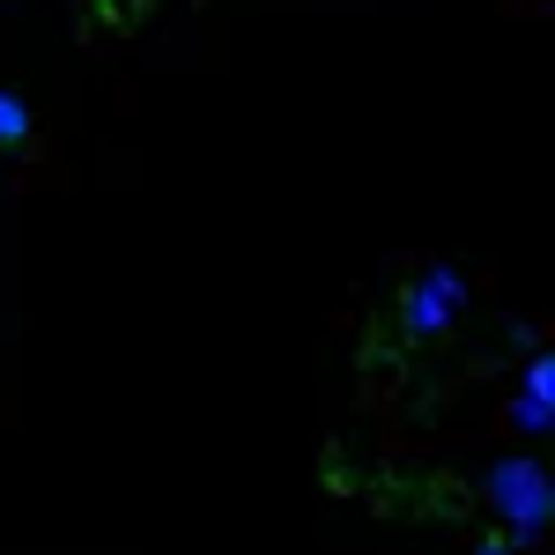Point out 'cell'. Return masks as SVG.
Listing matches in <instances>:
<instances>
[{
    "label": "cell",
    "instance_id": "3",
    "mask_svg": "<svg viewBox=\"0 0 555 555\" xmlns=\"http://www.w3.org/2000/svg\"><path fill=\"white\" fill-rule=\"evenodd\" d=\"M512 423L526 429V437H548L555 429V356L548 348L526 356V378H518V392H512Z\"/></svg>",
    "mask_w": 555,
    "mask_h": 555
},
{
    "label": "cell",
    "instance_id": "5",
    "mask_svg": "<svg viewBox=\"0 0 555 555\" xmlns=\"http://www.w3.org/2000/svg\"><path fill=\"white\" fill-rule=\"evenodd\" d=\"M474 555H518V548H512V541H481Z\"/></svg>",
    "mask_w": 555,
    "mask_h": 555
},
{
    "label": "cell",
    "instance_id": "4",
    "mask_svg": "<svg viewBox=\"0 0 555 555\" xmlns=\"http://www.w3.org/2000/svg\"><path fill=\"white\" fill-rule=\"evenodd\" d=\"M15 141H30V104L15 89H0V149H15Z\"/></svg>",
    "mask_w": 555,
    "mask_h": 555
},
{
    "label": "cell",
    "instance_id": "1",
    "mask_svg": "<svg viewBox=\"0 0 555 555\" xmlns=\"http://www.w3.org/2000/svg\"><path fill=\"white\" fill-rule=\"evenodd\" d=\"M481 496H489V512L504 518V541H512V548H533V541L548 533V518H555V474L518 452V460H496V467H489Z\"/></svg>",
    "mask_w": 555,
    "mask_h": 555
},
{
    "label": "cell",
    "instance_id": "2",
    "mask_svg": "<svg viewBox=\"0 0 555 555\" xmlns=\"http://www.w3.org/2000/svg\"><path fill=\"white\" fill-rule=\"evenodd\" d=\"M460 311H467V274L437 259V267H423L408 282V297H400V334L408 341H444L460 326Z\"/></svg>",
    "mask_w": 555,
    "mask_h": 555
}]
</instances>
